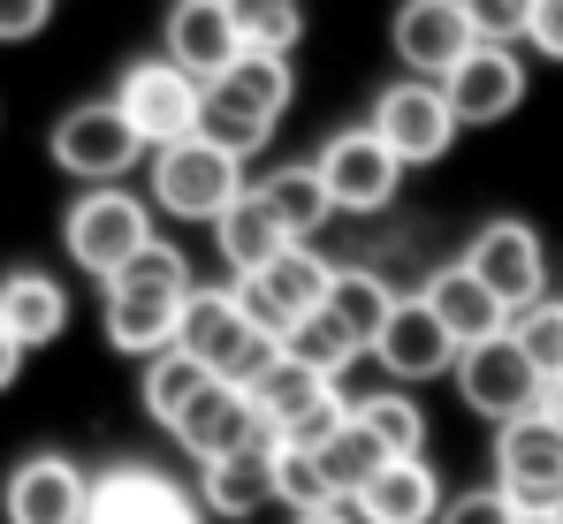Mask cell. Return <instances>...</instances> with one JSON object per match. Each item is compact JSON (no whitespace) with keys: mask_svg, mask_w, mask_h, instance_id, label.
<instances>
[{"mask_svg":"<svg viewBox=\"0 0 563 524\" xmlns=\"http://www.w3.org/2000/svg\"><path fill=\"white\" fill-rule=\"evenodd\" d=\"M161 54L184 62L198 85H213V77L244 54V31H236L229 0H176V8H168V46H161Z\"/></svg>","mask_w":563,"mask_h":524,"instance_id":"cell-19","label":"cell"},{"mask_svg":"<svg viewBox=\"0 0 563 524\" xmlns=\"http://www.w3.org/2000/svg\"><path fill=\"white\" fill-rule=\"evenodd\" d=\"M190 259L176 244H145L137 259L107 281V343L122 357H161L184 343V304H190Z\"/></svg>","mask_w":563,"mask_h":524,"instance_id":"cell-1","label":"cell"},{"mask_svg":"<svg viewBox=\"0 0 563 524\" xmlns=\"http://www.w3.org/2000/svg\"><path fill=\"white\" fill-rule=\"evenodd\" d=\"M541 411L563 426V372H549V380H541Z\"/></svg>","mask_w":563,"mask_h":524,"instance_id":"cell-41","label":"cell"},{"mask_svg":"<svg viewBox=\"0 0 563 524\" xmlns=\"http://www.w3.org/2000/svg\"><path fill=\"white\" fill-rule=\"evenodd\" d=\"M229 15H236L252 54H297V38H305V8L297 0H229Z\"/></svg>","mask_w":563,"mask_h":524,"instance_id":"cell-32","label":"cell"},{"mask_svg":"<svg viewBox=\"0 0 563 524\" xmlns=\"http://www.w3.org/2000/svg\"><path fill=\"white\" fill-rule=\"evenodd\" d=\"M289 99H297V77H289V54H236L213 85H206V114H198V137H213V145H229V153H260L267 137L282 130V114H289Z\"/></svg>","mask_w":563,"mask_h":524,"instance_id":"cell-2","label":"cell"},{"mask_svg":"<svg viewBox=\"0 0 563 524\" xmlns=\"http://www.w3.org/2000/svg\"><path fill=\"white\" fill-rule=\"evenodd\" d=\"M495 487L518 502V517H556L563 510V426L549 411L495 426Z\"/></svg>","mask_w":563,"mask_h":524,"instance_id":"cell-7","label":"cell"},{"mask_svg":"<svg viewBox=\"0 0 563 524\" xmlns=\"http://www.w3.org/2000/svg\"><path fill=\"white\" fill-rule=\"evenodd\" d=\"M275 502L289 517H312V510H335V487L320 471L312 448H275Z\"/></svg>","mask_w":563,"mask_h":524,"instance_id":"cell-33","label":"cell"},{"mask_svg":"<svg viewBox=\"0 0 563 524\" xmlns=\"http://www.w3.org/2000/svg\"><path fill=\"white\" fill-rule=\"evenodd\" d=\"M404 304V289L388 281V274H374V266H335V289H328V312L366 343V357H374V335L388 327V312Z\"/></svg>","mask_w":563,"mask_h":524,"instance_id":"cell-27","label":"cell"},{"mask_svg":"<svg viewBox=\"0 0 563 524\" xmlns=\"http://www.w3.org/2000/svg\"><path fill=\"white\" fill-rule=\"evenodd\" d=\"M518 524H563V510H556V517H518Z\"/></svg>","mask_w":563,"mask_h":524,"instance_id":"cell-43","label":"cell"},{"mask_svg":"<svg viewBox=\"0 0 563 524\" xmlns=\"http://www.w3.org/2000/svg\"><path fill=\"white\" fill-rule=\"evenodd\" d=\"M244 153L213 145V137H184V145H161L153 153V205L176 213V221H221L236 198H244Z\"/></svg>","mask_w":563,"mask_h":524,"instance_id":"cell-4","label":"cell"},{"mask_svg":"<svg viewBox=\"0 0 563 524\" xmlns=\"http://www.w3.org/2000/svg\"><path fill=\"white\" fill-rule=\"evenodd\" d=\"M260 281H267L282 304H289V312L305 320V312H320V304H328V289H335V266L320 259L312 244H289L275 266H260Z\"/></svg>","mask_w":563,"mask_h":524,"instance_id":"cell-31","label":"cell"},{"mask_svg":"<svg viewBox=\"0 0 563 524\" xmlns=\"http://www.w3.org/2000/svg\"><path fill=\"white\" fill-rule=\"evenodd\" d=\"M8 524H92V471L69 456H23L0 494Z\"/></svg>","mask_w":563,"mask_h":524,"instance_id":"cell-13","label":"cell"},{"mask_svg":"<svg viewBox=\"0 0 563 524\" xmlns=\"http://www.w3.org/2000/svg\"><path fill=\"white\" fill-rule=\"evenodd\" d=\"M252 190H260V205H267L282 228H289V244H312V236L328 228V213H335V198H328V182H320V168H312V160L267 168Z\"/></svg>","mask_w":563,"mask_h":524,"instance_id":"cell-24","label":"cell"},{"mask_svg":"<svg viewBox=\"0 0 563 524\" xmlns=\"http://www.w3.org/2000/svg\"><path fill=\"white\" fill-rule=\"evenodd\" d=\"M282 349H289L297 365L328 372V380H343V372H351V365L366 357V343H358V335H351V327H343V320H335L328 304H320V312H305V320L289 327V343H282Z\"/></svg>","mask_w":563,"mask_h":524,"instance_id":"cell-29","label":"cell"},{"mask_svg":"<svg viewBox=\"0 0 563 524\" xmlns=\"http://www.w3.org/2000/svg\"><path fill=\"white\" fill-rule=\"evenodd\" d=\"M184 349L198 357V365H213L221 380H236V388H252V380L282 357V343H275V335H260L252 312L236 304V289H190Z\"/></svg>","mask_w":563,"mask_h":524,"instance_id":"cell-5","label":"cell"},{"mask_svg":"<svg viewBox=\"0 0 563 524\" xmlns=\"http://www.w3.org/2000/svg\"><path fill=\"white\" fill-rule=\"evenodd\" d=\"M213 244H221V266H229V274H260V266H275L282 252H289V228L260 205V190H244V198L213 221Z\"/></svg>","mask_w":563,"mask_h":524,"instance_id":"cell-25","label":"cell"},{"mask_svg":"<svg viewBox=\"0 0 563 524\" xmlns=\"http://www.w3.org/2000/svg\"><path fill=\"white\" fill-rule=\"evenodd\" d=\"M213 380H221V372H213V365H198L184 343L161 349V357H145V419H153L161 434H176V426L190 419V403H198Z\"/></svg>","mask_w":563,"mask_h":524,"instance_id":"cell-26","label":"cell"},{"mask_svg":"<svg viewBox=\"0 0 563 524\" xmlns=\"http://www.w3.org/2000/svg\"><path fill=\"white\" fill-rule=\"evenodd\" d=\"M434 524H518V502L503 487H472V494H450Z\"/></svg>","mask_w":563,"mask_h":524,"instance_id":"cell-37","label":"cell"},{"mask_svg":"<svg viewBox=\"0 0 563 524\" xmlns=\"http://www.w3.org/2000/svg\"><path fill=\"white\" fill-rule=\"evenodd\" d=\"M442 479H434V464L427 456H388L374 471V487L351 502L358 510V524H434L442 517Z\"/></svg>","mask_w":563,"mask_h":524,"instance_id":"cell-20","label":"cell"},{"mask_svg":"<svg viewBox=\"0 0 563 524\" xmlns=\"http://www.w3.org/2000/svg\"><path fill=\"white\" fill-rule=\"evenodd\" d=\"M526 46H533L541 62H563V0H533V31H526Z\"/></svg>","mask_w":563,"mask_h":524,"instance_id":"cell-39","label":"cell"},{"mask_svg":"<svg viewBox=\"0 0 563 524\" xmlns=\"http://www.w3.org/2000/svg\"><path fill=\"white\" fill-rule=\"evenodd\" d=\"M15 372H23V343L0 327V388H15Z\"/></svg>","mask_w":563,"mask_h":524,"instance_id":"cell-40","label":"cell"},{"mask_svg":"<svg viewBox=\"0 0 563 524\" xmlns=\"http://www.w3.org/2000/svg\"><path fill=\"white\" fill-rule=\"evenodd\" d=\"M465 15L479 38H503V46H526L533 31V0H465Z\"/></svg>","mask_w":563,"mask_h":524,"instance_id":"cell-36","label":"cell"},{"mask_svg":"<svg viewBox=\"0 0 563 524\" xmlns=\"http://www.w3.org/2000/svg\"><path fill=\"white\" fill-rule=\"evenodd\" d=\"M374 122L380 137H388V153L404 160V168H434V160H450V145H457V107H450V91L434 85V77H404V85H380L374 99Z\"/></svg>","mask_w":563,"mask_h":524,"instance_id":"cell-9","label":"cell"},{"mask_svg":"<svg viewBox=\"0 0 563 524\" xmlns=\"http://www.w3.org/2000/svg\"><path fill=\"white\" fill-rule=\"evenodd\" d=\"M465 266L510 304V312H526V304L549 297V252H541V236H533L526 221H487L465 244Z\"/></svg>","mask_w":563,"mask_h":524,"instance_id":"cell-14","label":"cell"},{"mask_svg":"<svg viewBox=\"0 0 563 524\" xmlns=\"http://www.w3.org/2000/svg\"><path fill=\"white\" fill-rule=\"evenodd\" d=\"M351 419H358L388 456H419V448H427V411H419L404 388H366V395L351 403Z\"/></svg>","mask_w":563,"mask_h":524,"instance_id":"cell-28","label":"cell"},{"mask_svg":"<svg viewBox=\"0 0 563 524\" xmlns=\"http://www.w3.org/2000/svg\"><path fill=\"white\" fill-rule=\"evenodd\" d=\"M260 441H275V426H267V411L236 380H213L190 403V419L176 426V448H184L190 464H213V456H236V448H260Z\"/></svg>","mask_w":563,"mask_h":524,"instance_id":"cell-18","label":"cell"},{"mask_svg":"<svg viewBox=\"0 0 563 524\" xmlns=\"http://www.w3.org/2000/svg\"><path fill=\"white\" fill-rule=\"evenodd\" d=\"M457 395H465V411L479 419H495V426H510V419H526V411H541V365L526 357V343L503 327V335H487V343H465L457 349Z\"/></svg>","mask_w":563,"mask_h":524,"instance_id":"cell-8","label":"cell"},{"mask_svg":"<svg viewBox=\"0 0 563 524\" xmlns=\"http://www.w3.org/2000/svg\"><path fill=\"white\" fill-rule=\"evenodd\" d=\"M388 46H396L404 77H434L442 85L472 46H479V31H472L465 0H404L396 23H388Z\"/></svg>","mask_w":563,"mask_h":524,"instance_id":"cell-12","label":"cell"},{"mask_svg":"<svg viewBox=\"0 0 563 524\" xmlns=\"http://www.w3.org/2000/svg\"><path fill=\"white\" fill-rule=\"evenodd\" d=\"M229 289H236V304L252 312V327H260V335H275V343H289V327H297V312L282 304L275 289L260 281V274H229Z\"/></svg>","mask_w":563,"mask_h":524,"instance_id":"cell-35","label":"cell"},{"mask_svg":"<svg viewBox=\"0 0 563 524\" xmlns=\"http://www.w3.org/2000/svg\"><path fill=\"white\" fill-rule=\"evenodd\" d=\"M198 502H206L213 517H229V524L260 517V510L275 502V441H260V448H236V456H213V464H198Z\"/></svg>","mask_w":563,"mask_h":524,"instance_id":"cell-22","label":"cell"},{"mask_svg":"<svg viewBox=\"0 0 563 524\" xmlns=\"http://www.w3.org/2000/svg\"><path fill=\"white\" fill-rule=\"evenodd\" d=\"M114 107L130 114V130L161 153V145H184L198 137V114H206V85L190 77L184 62H168V54H145V62H130L122 69V85H114Z\"/></svg>","mask_w":563,"mask_h":524,"instance_id":"cell-6","label":"cell"},{"mask_svg":"<svg viewBox=\"0 0 563 524\" xmlns=\"http://www.w3.org/2000/svg\"><path fill=\"white\" fill-rule=\"evenodd\" d=\"M442 91H450V107H457V122H465V130H495L503 114H518V107H526V62H518V46L479 38L465 62L442 77Z\"/></svg>","mask_w":563,"mask_h":524,"instance_id":"cell-15","label":"cell"},{"mask_svg":"<svg viewBox=\"0 0 563 524\" xmlns=\"http://www.w3.org/2000/svg\"><path fill=\"white\" fill-rule=\"evenodd\" d=\"M62 244H69V259L85 266L92 281H114L122 266L153 244V198H137V190H122V182H92V190L69 205Z\"/></svg>","mask_w":563,"mask_h":524,"instance_id":"cell-3","label":"cell"},{"mask_svg":"<svg viewBox=\"0 0 563 524\" xmlns=\"http://www.w3.org/2000/svg\"><path fill=\"white\" fill-rule=\"evenodd\" d=\"M46 15H54V0H0V46L38 38V31H46Z\"/></svg>","mask_w":563,"mask_h":524,"instance_id":"cell-38","label":"cell"},{"mask_svg":"<svg viewBox=\"0 0 563 524\" xmlns=\"http://www.w3.org/2000/svg\"><path fill=\"white\" fill-rule=\"evenodd\" d=\"M153 145L130 130V114L114 99H92V107H69L54 122V168L77 175V182H122Z\"/></svg>","mask_w":563,"mask_h":524,"instance_id":"cell-10","label":"cell"},{"mask_svg":"<svg viewBox=\"0 0 563 524\" xmlns=\"http://www.w3.org/2000/svg\"><path fill=\"white\" fill-rule=\"evenodd\" d=\"M312 168L328 182L335 213H380V205H396V190H404V160L388 153V137H380L374 122L335 130V137L312 153Z\"/></svg>","mask_w":563,"mask_h":524,"instance_id":"cell-11","label":"cell"},{"mask_svg":"<svg viewBox=\"0 0 563 524\" xmlns=\"http://www.w3.org/2000/svg\"><path fill=\"white\" fill-rule=\"evenodd\" d=\"M510 335L526 343V357H533L541 372H563V297H541V304L510 312Z\"/></svg>","mask_w":563,"mask_h":524,"instance_id":"cell-34","label":"cell"},{"mask_svg":"<svg viewBox=\"0 0 563 524\" xmlns=\"http://www.w3.org/2000/svg\"><path fill=\"white\" fill-rule=\"evenodd\" d=\"M198 510L206 502H190L153 464H107L92 479V524H198Z\"/></svg>","mask_w":563,"mask_h":524,"instance_id":"cell-16","label":"cell"},{"mask_svg":"<svg viewBox=\"0 0 563 524\" xmlns=\"http://www.w3.org/2000/svg\"><path fill=\"white\" fill-rule=\"evenodd\" d=\"M0 327H8L23 349H46L62 327H69V297H62V281L38 274V266L8 274V281H0Z\"/></svg>","mask_w":563,"mask_h":524,"instance_id":"cell-23","label":"cell"},{"mask_svg":"<svg viewBox=\"0 0 563 524\" xmlns=\"http://www.w3.org/2000/svg\"><path fill=\"white\" fill-rule=\"evenodd\" d=\"M419 297L434 304V320H442L457 343H487V335H503V327H510V304H503V297H495L465 259L434 266V274L419 281Z\"/></svg>","mask_w":563,"mask_h":524,"instance_id":"cell-21","label":"cell"},{"mask_svg":"<svg viewBox=\"0 0 563 524\" xmlns=\"http://www.w3.org/2000/svg\"><path fill=\"white\" fill-rule=\"evenodd\" d=\"M457 335L434 320V304L427 297H404L396 312H388V327L374 335V365L388 372V380H434V372H457Z\"/></svg>","mask_w":563,"mask_h":524,"instance_id":"cell-17","label":"cell"},{"mask_svg":"<svg viewBox=\"0 0 563 524\" xmlns=\"http://www.w3.org/2000/svg\"><path fill=\"white\" fill-rule=\"evenodd\" d=\"M297 524H358V510H351V502H335V510H312V517H297Z\"/></svg>","mask_w":563,"mask_h":524,"instance_id":"cell-42","label":"cell"},{"mask_svg":"<svg viewBox=\"0 0 563 524\" xmlns=\"http://www.w3.org/2000/svg\"><path fill=\"white\" fill-rule=\"evenodd\" d=\"M312 456H320V471H328V487H335V502H358V494L374 487V471L388 464V448H380V441L366 434L358 419H351L343 434L328 441V448H312Z\"/></svg>","mask_w":563,"mask_h":524,"instance_id":"cell-30","label":"cell"}]
</instances>
